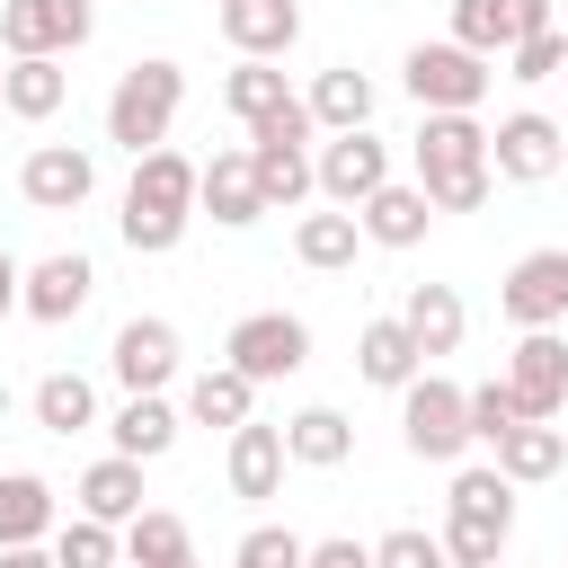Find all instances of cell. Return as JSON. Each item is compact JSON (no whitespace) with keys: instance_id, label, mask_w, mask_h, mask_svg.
I'll return each mask as SVG.
<instances>
[{"instance_id":"obj_40","label":"cell","mask_w":568,"mask_h":568,"mask_svg":"<svg viewBox=\"0 0 568 568\" xmlns=\"http://www.w3.org/2000/svg\"><path fill=\"white\" fill-rule=\"evenodd\" d=\"M462 408H470V444H497L506 426H524V408H515V390H506V382H479V390H462Z\"/></svg>"},{"instance_id":"obj_33","label":"cell","mask_w":568,"mask_h":568,"mask_svg":"<svg viewBox=\"0 0 568 568\" xmlns=\"http://www.w3.org/2000/svg\"><path fill=\"white\" fill-rule=\"evenodd\" d=\"M62 98H71V71H62V62H9V80H0V106H9L18 124L62 115Z\"/></svg>"},{"instance_id":"obj_17","label":"cell","mask_w":568,"mask_h":568,"mask_svg":"<svg viewBox=\"0 0 568 568\" xmlns=\"http://www.w3.org/2000/svg\"><path fill=\"white\" fill-rule=\"evenodd\" d=\"M302 106H311V124H320V133H364V124H373V106H382V89H373V71L328 62V71H311Z\"/></svg>"},{"instance_id":"obj_20","label":"cell","mask_w":568,"mask_h":568,"mask_svg":"<svg viewBox=\"0 0 568 568\" xmlns=\"http://www.w3.org/2000/svg\"><path fill=\"white\" fill-rule=\"evenodd\" d=\"M355 222H364L373 248H417V240L435 231V204L417 195V178H390V186H373V195L355 204Z\"/></svg>"},{"instance_id":"obj_39","label":"cell","mask_w":568,"mask_h":568,"mask_svg":"<svg viewBox=\"0 0 568 568\" xmlns=\"http://www.w3.org/2000/svg\"><path fill=\"white\" fill-rule=\"evenodd\" d=\"M373 568H453V559H444V541H435L426 524H390V532L373 541Z\"/></svg>"},{"instance_id":"obj_12","label":"cell","mask_w":568,"mask_h":568,"mask_svg":"<svg viewBox=\"0 0 568 568\" xmlns=\"http://www.w3.org/2000/svg\"><path fill=\"white\" fill-rule=\"evenodd\" d=\"M18 195H27L36 213H80V204L98 195V160H89L80 142H36V151L18 160Z\"/></svg>"},{"instance_id":"obj_15","label":"cell","mask_w":568,"mask_h":568,"mask_svg":"<svg viewBox=\"0 0 568 568\" xmlns=\"http://www.w3.org/2000/svg\"><path fill=\"white\" fill-rule=\"evenodd\" d=\"M195 213H213L222 231H248V222L266 213V195H257V169H248V142H240V151H213V160H195Z\"/></svg>"},{"instance_id":"obj_4","label":"cell","mask_w":568,"mask_h":568,"mask_svg":"<svg viewBox=\"0 0 568 568\" xmlns=\"http://www.w3.org/2000/svg\"><path fill=\"white\" fill-rule=\"evenodd\" d=\"M399 80H408L417 115H479V98H488V80H497V71H488L479 53H462L453 36H435V44H408Z\"/></svg>"},{"instance_id":"obj_7","label":"cell","mask_w":568,"mask_h":568,"mask_svg":"<svg viewBox=\"0 0 568 568\" xmlns=\"http://www.w3.org/2000/svg\"><path fill=\"white\" fill-rule=\"evenodd\" d=\"M373 186H390V142L364 124V133H328V142H311V195L320 204H337V213H355Z\"/></svg>"},{"instance_id":"obj_24","label":"cell","mask_w":568,"mask_h":568,"mask_svg":"<svg viewBox=\"0 0 568 568\" xmlns=\"http://www.w3.org/2000/svg\"><path fill=\"white\" fill-rule=\"evenodd\" d=\"M399 328L417 337V355H453V346H462V328H470V302H462L453 284H408Z\"/></svg>"},{"instance_id":"obj_25","label":"cell","mask_w":568,"mask_h":568,"mask_svg":"<svg viewBox=\"0 0 568 568\" xmlns=\"http://www.w3.org/2000/svg\"><path fill=\"white\" fill-rule=\"evenodd\" d=\"M178 408H186V426H222V435H231V426H248V417H257V382H248V373H231V364H204V373L186 382V399H178Z\"/></svg>"},{"instance_id":"obj_30","label":"cell","mask_w":568,"mask_h":568,"mask_svg":"<svg viewBox=\"0 0 568 568\" xmlns=\"http://www.w3.org/2000/svg\"><path fill=\"white\" fill-rule=\"evenodd\" d=\"M27 408H36V426H44V435H62V444H71V435H89V426H98V382H89V373H44V382L27 390Z\"/></svg>"},{"instance_id":"obj_44","label":"cell","mask_w":568,"mask_h":568,"mask_svg":"<svg viewBox=\"0 0 568 568\" xmlns=\"http://www.w3.org/2000/svg\"><path fill=\"white\" fill-rule=\"evenodd\" d=\"M559 142H568V115H559Z\"/></svg>"},{"instance_id":"obj_42","label":"cell","mask_w":568,"mask_h":568,"mask_svg":"<svg viewBox=\"0 0 568 568\" xmlns=\"http://www.w3.org/2000/svg\"><path fill=\"white\" fill-rule=\"evenodd\" d=\"M18 284H27V266H18V257H9V248H0V320H9V311H18Z\"/></svg>"},{"instance_id":"obj_36","label":"cell","mask_w":568,"mask_h":568,"mask_svg":"<svg viewBox=\"0 0 568 568\" xmlns=\"http://www.w3.org/2000/svg\"><path fill=\"white\" fill-rule=\"evenodd\" d=\"M186 222H195V213H151V204H124V213H115V231H124L133 257H169V248L186 240Z\"/></svg>"},{"instance_id":"obj_16","label":"cell","mask_w":568,"mask_h":568,"mask_svg":"<svg viewBox=\"0 0 568 568\" xmlns=\"http://www.w3.org/2000/svg\"><path fill=\"white\" fill-rule=\"evenodd\" d=\"M222 36L240 62H284L302 44V0H222Z\"/></svg>"},{"instance_id":"obj_37","label":"cell","mask_w":568,"mask_h":568,"mask_svg":"<svg viewBox=\"0 0 568 568\" xmlns=\"http://www.w3.org/2000/svg\"><path fill=\"white\" fill-rule=\"evenodd\" d=\"M302 550H311V541H302L293 524H248L240 550H231V568H302Z\"/></svg>"},{"instance_id":"obj_9","label":"cell","mask_w":568,"mask_h":568,"mask_svg":"<svg viewBox=\"0 0 568 568\" xmlns=\"http://www.w3.org/2000/svg\"><path fill=\"white\" fill-rule=\"evenodd\" d=\"M506 390H515V408L532 417V426H559V408H568V337L559 328H524L515 346H506V373H497Z\"/></svg>"},{"instance_id":"obj_21","label":"cell","mask_w":568,"mask_h":568,"mask_svg":"<svg viewBox=\"0 0 568 568\" xmlns=\"http://www.w3.org/2000/svg\"><path fill=\"white\" fill-rule=\"evenodd\" d=\"M488 453H497V479H506V488H541V479L568 470V426H532V417H524V426H506Z\"/></svg>"},{"instance_id":"obj_1","label":"cell","mask_w":568,"mask_h":568,"mask_svg":"<svg viewBox=\"0 0 568 568\" xmlns=\"http://www.w3.org/2000/svg\"><path fill=\"white\" fill-rule=\"evenodd\" d=\"M408 160H417V195L435 213H479L488 204V124L479 115H417L408 133Z\"/></svg>"},{"instance_id":"obj_27","label":"cell","mask_w":568,"mask_h":568,"mask_svg":"<svg viewBox=\"0 0 568 568\" xmlns=\"http://www.w3.org/2000/svg\"><path fill=\"white\" fill-rule=\"evenodd\" d=\"M355 248H364V222H355V213H337V204H320V213H302V222H293V257H302L311 275H346V266H355Z\"/></svg>"},{"instance_id":"obj_34","label":"cell","mask_w":568,"mask_h":568,"mask_svg":"<svg viewBox=\"0 0 568 568\" xmlns=\"http://www.w3.org/2000/svg\"><path fill=\"white\" fill-rule=\"evenodd\" d=\"M222 106H231V115L257 133L266 115H284V106H293V89H284V71H275V62H231V80H222Z\"/></svg>"},{"instance_id":"obj_41","label":"cell","mask_w":568,"mask_h":568,"mask_svg":"<svg viewBox=\"0 0 568 568\" xmlns=\"http://www.w3.org/2000/svg\"><path fill=\"white\" fill-rule=\"evenodd\" d=\"M302 568H373V541L328 532V541H311V550H302Z\"/></svg>"},{"instance_id":"obj_28","label":"cell","mask_w":568,"mask_h":568,"mask_svg":"<svg viewBox=\"0 0 568 568\" xmlns=\"http://www.w3.org/2000/svg\"><path fill=\"white\" fill-rule=\"evenodd\" d=\"M444 515H453V524H479V532H497V541H506V532H515V488L497 479V462H462V470H453V506H444Z\"/></svg>"},{"instance_id":"obj_2","label":"cell","mask_w":568,"mask_h":568,"mask_svg":"<svg viewBox=\"0 0 568 568\" xmlns=\"http://www.w3.org/2000/svg\"><path fill=\"white\" fill-rule=\"evenodd\" d=\"M178 106H186V71H178L169 53H142V62H124L115 89H106V142L133 151V160L160 151L169 124H178Z\"/></svg>"},{"instance_id":"obj_38","label":"cell","mask_w":568,"mask_h":568,"mask_svg":"<svg viewBox=\"0 0 568 568\" xmlns=\"http://www.w3.org/2000/svg\"><path fill=\"white\" fill-rule=\"evenodd\" d=\"M568 71V36L559 27H541V36H524L515 53H506V80H524V89H541V80H559Z\"/></svg>"},{"instance_id":"obj_22","label":"cell","mask_w":568,"mask_h":568,"mask_svg":"<svg viewBox=\"0 0 568 568\" xmlns=\"http://www.w3.org/2000/svg\"><path fill=\"white\" fill-rule=\"evenodd\" d=\"M53 524H62V497H53V479H36V470H0V550L53 541Z\"/></svg>"},{"instance_id":"obj_45","label":"cell","mask_w":568,"mask_h":568,"mask_svg":"<svg viewBox=\"0 0 568 568\" xmlns=\"http://www.w3.org/2000/svg\"><path fill=\"white\" fill-rule=\"evenodd\" d=\"M0 80H9V62H0Z\"/></svg>"},{"instance_id":"obj_32","label":"cell","mask_w":568,"mask_h":568,"mask_svg":"<svg viewBox=\"0 0 568 568\" xmlns=\"http://www.w3.org/2000/svg\"><path fill=\"white\" fill-rule=\"evenodd\" d=\"M195 559V532H186V515H169V506H142L133 524H124V568H186Z\"/></svg>"},{"instance_id":"obj_23","label":"cell","mask_w":568,"mask_h":568,"mask_svg":"<svg viewBox=\"0 0 568 568\" xmlns=\"http://www.w3.org/2000/svg\"><path fill=\"white\" fill-rule=\"evenodd\" d=\"M355 373H364L373 390H408V382L426 373V355H417V337L399 328V311H390V320H364V328H355Z\"/></svg>"},{"instance_id":"obj_14","label":"cell","mask_w":568,"mask_h":568,"mask_svg":"<svg viewBox=\"0 0 568 568\" xmlns=\"http://www.w3.org/2000/svg\"><path fill=\"white\" fill-rule=\"evenodd\" d=\"M541 27H550V0H453V44L479 53V62L515 53V44L541 36Z\"/></svg>"},{"instance_id":"obj_10","label":"cell","mask_w":568,"mask_h":568,"mask_svg":"<svg viewBox=\"0 0 568 568\" xmlns=\"http://www.w3.org/2000/svg\"><path fill=\"white\" fill-rule=\"evenodd\" d=\"M497 311L515 320V337L524 328H568V248H524L497 284Z\"/></svg>"},{"instance_id":"obj_46","label":"cell","mask_w":568,"mask_h":568,"mask_svg":"<svg viewBox=\"0 0 568 568\" xmlns=\"http://www.w3.org/2000/svg\"><path fill=\"white\" fill-rule=\"evenodd\" d=\"M186 568H195V559H186Z\"/></svg>"},{"instance_id":"obj_35","label":"cell","mask_w":568,"mask_h":568,"mask_svg":"<svg viewBox=\"0 0 568 568\" xmlns=\"http://www.w3.org/2000/svg\"><path fill=\"white\" fill-rule=\"evenodd\" d=\"M44 550H53V568H124V532L115 524H89V515H62Z\"/></svg>"},{"instance_id":"obj_6","label":"cell","mask_w":568,"mask_h":568,"mask_svg":"<svg viewBox=\"0 0 568 568\" xmlns=\"http://www.w3.org/2000/svg\"><path fill=\"white\" fill-rule=\"evenodd\" d=\"M399 444H408L417 462H462V453H470V408H462V382L417 373V382L399 390Z\"/></svg>"},{"instance_id":"obj_29","label":"cell","mask_w":568,"mask_h":568,"mask_svg":"<svg viewBox=\"0 0 568 568\" xmlns=\"http://www.w3.org/2000/svg\"><path fill=\"white\" fill-rule=\"evenodd\" d=\"M124 204H151V213H195V160L186 151H142L133 160V186H124Z\"/></svg>"},{"instance_id":"obj_31","label":"cell","mask_w":568,"mask_h":568,"mask_svg":"<svg viewBox=\"0 0 568 568\" xmlns=\"http://www.w3.org/2000/svg\"><path fill=\"white\" fill-rule=\"evenodd\" d=\"M346 453H355L346 408H293V417H284V462H302V470H337Z\"/></svg>"},{"instance_id":"obj_3","label":"cell","mask_w":568,"mask_h":568,"mask_svg":"<svg viewBox=\"0 0 568 568\" xmlns=\"http://www.w3.org/2000/svg\"><path fill=\"white\" fill-rule=\"evenodd\" d=\"M98 36V0H0V62H62Z\"/></svg>"},{"instance_id":"obj_11","label":"cell","mask_w":568,"mask_h":568,"mask_svg":"<svg viewBox=\"0 0 568 568\" xmlns=\"http://www.w3.org/2000/svg\"><path fill=\"white\" fill-rule=\"evenodd\" d=\"M178 364H186V346H178V320H160V311L124 320V328H115V346H106V373L124 382V399H133V390H169V382H178Z\"/></svg>"},{"instance_id":"obj_19","label":"cell","mask_w":568,"mask_h":568,"mask_svg":"<svg viewBox=\"0 0 568 568\" xmlns=\"http://www.w3.org/2000/svg\"><path fill=\"white\" fill-rule=\"evenodd\" d=\"M222 479H231V497L240 506H266L275 488H284V426H231V453H222Z\"/></svg>"},{"instance_id":"obj_13","label":"cell","mask_w":568,"mask_h":568,"mask_svg":"<svg viewBox=\"0 0 568 568\" xmlns=\"http://www.w3.org/2000/svg\"><path fill=\"white\" fill-rule=\"evenodd\" d=\"M89 293H98V266H89L80 248H53V257H36V266H27L18 311H27L36 328H71V320L89 311Z\"/></svg>"},{"instance_id":"obj_8","label":"cell","mask_w":568,"mask_h":568,"mask_svg":"<svg viewBox=\"0 0 568 568\" xmlns=\"http://www.w3.org/2000/svg\"><path fill=\"white\" fill-rule=\"evenodd\" d=\"M559 169H568L559 115L515 106V115H497V124H488V178H506V186H541V178H559Z\"/></svg>"},{"instance_id":"obj_43","label":"cell","mask_w":568,"mask_h":568,"mask_svg":"<svg viewBox=\"0 0 568 568\" xmlns=\"http://www.w3.org/2000/svg\"><path fill=\"white\" fill-rule=\"evenodd\" d=\"M0 568H53V550H44V541H27V550H0Z\"/></svg>"},{"instance_id":"obj_18","label":"cell","mask_w":568,"mask_h":568,"mask_svg":"<svg viewBox=\"0 0 568 568\" xmlns=\"http://www.w3.org/2000/svg\"><path fill=\"white\" fill-rule=\"evenodd\" d=\"M106 435H115V453H124V462H160V453H178L186 408H178L169 390H133V399L106 417Z\"/></svg>"},{"instance_id":"obj_5","label":"cell","mask_w":568,"mask_h":568,"mask_svg":"<svg viewBox=\"0 0 568 568\" xmlns=\"http://www.w3.org/2000/svg\"><path fill=\"white\" fill-rule=\"evenodd\" d=\"M222 364L248 373L257 390H266V382H293V373L311 364V320H302V311H248V320H231Z\"/></svg>"},{"instance_id":"obj_26","label":"cell","mask_w":568,"mask_h":568,"mask_svg":"<svg viewBox=\"0 0 568 568\" xmlns=\"http://www.w3.org/2000/svg\"><path fill=\"white\" fill-rule=\"evenodd\" d=\"M71 497H80V515H89V524H115V532H124V524L142 515V462L106 453V462H89V470H80V488H71Z\"/></svg>"},{"instance_id":"obj_47","label":"cell","mask_w":568,"mask_h":568,"mask_svg":"<svg viewBox=\"0 0 568 568\" xmlns=\"http://www.w3.org/2000/svg\"><path fill=\"white\" fill-rule=\"evenodd\" d=\"M497 568H506V559H497Z\"/></svg>"}]
</instances>
